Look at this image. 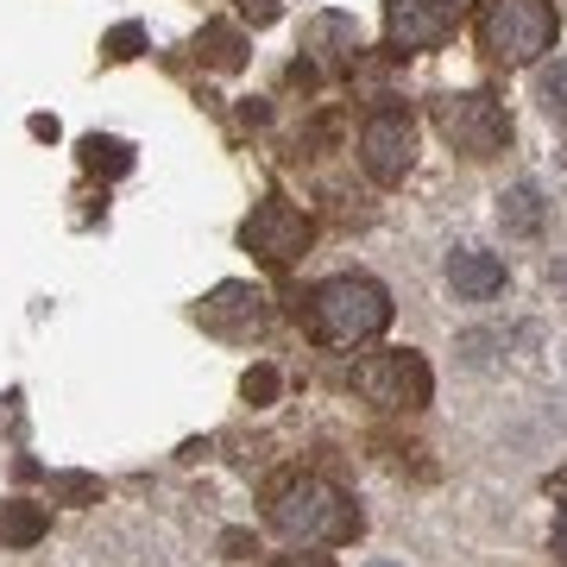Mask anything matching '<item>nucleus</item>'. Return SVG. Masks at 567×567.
<instances>
[{
    "mask_svg": "<svg viewBox=\"0 0 567 567\" xmlns=\"http://www.w3.org/2000/svg\"><path fill=\"white\" fill-rule=\"evenodd\" d=\"M548 548H555V555H561V567H567V511L555 517V536H548Z\"/></svg>",
    "mask_w": 567,
    "mask_h": 567,
    "instance_id": "b1692460",
    "label": "nucleus"
},
{
    "mask_svg": "<svg viewBox=\"0 0 567 567\" xmlns=\"http://www.w3.org/2000/svg\"><path fill=\"white\" fill-rule=\"evenodd\" d=\"M461 25L454 0H385V51L391 58H423L442 51Z\"/></svg>",
    "mask_w": 567,
    "mask_h": 567,
    "instance_id": "6e6552de",
    "label": "nucleus"
},
{
    "mask_svg": "<svg viewBox=\"0 0 567 567\" xmlns=\"http://www.w3.org/2000/svg\"><path fill=\"white\" fill-rule=\"evenodd\" d=\"M543 492L555 498V505H567V466H561V473H548V480H543Z\"/></svg>",
    "mask_w": 567,
    "mask_h": 567,
    "instance_id": "5701e85b",
    "label": "nucleus"
},
{
    "mask_svg": "<svg viewBox=\"0 0 567 567\" xmlns=\"http://www.w3.org/2000/svg\"><path fill=\"white\" fill-rule=\"evenodd\" d=\"M379 567H391V561H379Z\"/></svg>",
    "mask_w": 567,
    "mask_h": 567,
    "instance_id": "a878e982",
    "label": "nucleus"
},
{
    "mask_svg": "<svg viewBox=\"0 0 567 567\" xmlns=\"http://www.w3.org/2000/svg\"><path fill=\"white\" fill-rule=\"evenodd\" d=\"M221 548H227V561H246V555H259V548H252V536H246V529H227V536H221Z\"/></svg>",
    "mask_w": 567,
    "mask_h": 567,
    "instance_id": "412c9836",
    "label": "nucleus"
},
{
    "mask_svg": "<svg viewBox=\"0 0 567 567\" xmlns=\"http://www.w3.org/2000/svg\"><path fill=\"white\" fill-rule=\"evenodd\" d=\"M76 158H82V171H89V177H102V183H114V177H126V171H133V145L126 140H114V133H89V140L76 145Z\"/></svg>",
    "mask_w": 567,
    "mask_h": 567,
    "instance_id": "4468645a",
    "label": "nucleus"
},
{
    "mask_svg": "<svg viewBox=\"0 0 567 567\" xmlns=\"http://www.w3.org/2000/svg\"><path fill=\"white\" fill-rule=\"evenodd\" d=\"M246 20H252V25H271V20H278V0H246Z\"/></svg>",
    "mask_w": 567,
    "mask_h": 567,
    "instance_id": "4be33fe9",
    "label": "nucleus"
},
{
    "mask_svg": "<svg viewBox=\"0 0 567 567\" xmlns=\"http://www.w3.org/2000/svg\"><path fill=\"white\" fill-rule=\"evenodd\" d=\"M447 284H454L461 303H492L505 290V259L480 252V246H461V252H447Z\"/></svg>",
    "mask_w": 567,
    "mask_h": 567,
    "instance_id": "9b49d317",
    "label": "nucleus"
},
{
    "mask_svg": "<svg viewBox=\"0 0 567 567\" xmlns=\"http://www.w3.org/2000/svg\"><path fill=\"white\" fill-rule=\"evenodd\" d=\"M265 517H271V529H278L290 548H341V543H353V536L365 529L360 505H353L334 480L303 473V466H290V473L271 480V492H265Z\"/></svg>",
    "mask_w": 567,
    "mask_h": 567,
    "instance_id": "f257e3e1",
    "label": "nucleus"
},
{
    "mask_svg": "<svg viewBox=\"0 0 567 567\" xmlns=\"http://www.w3.org/2000/svg\"><path fill=\"white\" fill-rule=\"evenodd\" d=\"M44 529H51V511L32 505V498H7L0 505V543L7 548H39Z\"/></svg>",
    "mask_w": 567,
    "mask_h": 567,
    "instance_id": "2eb2a0df",
    "label": "nucleus"
},
{
    "mask_svg": "<svg viewBox=\"0 0 567 567\" xmlns=\"http://www.w3.org/2000/svg\"><path fill=\"white\" fill-rule=\"evenodd\" d=\"M429 121H435V133H442L461 158H498L511 145V114L498 95H486V89H447V95H435L429 102Z\"/></svg>",
    "mask_w": 567,
    "mask_h": 567,
    "instance_id": "20e7f679",
    "label": "nucleus"
},
{
    "mask_svg": "<svg viewBox=\"0 0 567 567\" xmlns=\"http://www.w3.org/2000/svg\"><path fill=\"white\" fill-rule=\"evenodd\" d=\"M271 567H334L328 555H316V548H290V555H278Z\"/></svg>",
    "mask_w": 567,
    "mask_h": 567,
    "instance_id": "aec40b11",
    "label": "nucleus"
},
{
    "mask_svg": "<svg viewBox=\"0 0 567 567\" xmlns=\"http://www.w3.org/2000/svg\"><path fill=\"white\" fill-rule=\"evenodd\" d=\"M309 240H316V221H309L297 203H284V196H265V203L240 221V246L259 265H278V271L303 259Z\"/></svg>",
    "mask_w": 567,
    "mask_h": 567,
    "instance_id": "0eeeda50",
    "label": "nucleus"
},
{
    "mask_svg": "<svg viewBox=\"0 0 567 567\" xmlns=\"http://www.w3.org/2000/svg\"><path fill=\"white\" fill-rule=\"evenodd\" d=\"M297 322L316 347H365L391 328V290L365 271H341L322 278L309 297H297Z\"/></svg>",
    "mask_w": 567,
    "mask_h": 567,
    "instance_id": "f03ea898",
    "label": "nucleus"
},
{
    "mask_svg": "<svg viewBox=\"0 0 567 567\" xmlns=\"http://www.w3.org/2000/svg\"><path fill=\"white\" fill-rule=\"evenodd\" d=\"M473 39L498 70H529L555 51L561 13H555V0H480L473 7Z\"/></svg>",
    "mask_w": 567,
    "mask_h": 567,
    "instance_id": "7ed1b4c3",
    "label": "nucleus"
},
{
    "mask_svg": "<svg viewBox=\"0 0 567 567\" xmlns=\"http://www.w3.org/2000/svg\"><path fill=\"white\" fill-rule=\"evenodd\" d=\"M536 102H543V114L555 126H567V58H555V63L536 70Z\"/></svg>",
    "mask_w": 567,
    "mask_h": 567,
    "instance_id": "dca6fc26",
    "label": "nucleus"
},
{
    "mask_svg": "<svg viewBox=\"0 0 567 567\" xmlns=\"http://www.w3.org/2000/svg\"><path fill=\"white\" fill-rule=\"evenodd\" d=\"M548 221V203L536 183H511L505 196H498V227H505L511 240H536Z\"/></svg>",
    "mask_w": 567,
    "mask_h": 567,
    "instance_id": "ddd939ff",
    "label": "nucleus"
},
{
    "mask_svg": "<svg viewBox=\"0 0 567 567\" xmlns=\"http://www.w3.org/2000/svg\"><path fill=\"white\" fill-rule=\"evenodd\" d=\"M32 140H58V121L51 114H32Z\"/></svg>",
    "mask_w": 567,
    "mask_h": 567,
    "instance_id": "393cba45",
    "label": "nucleus"
},
{
    "mask_svg": "<svg viewBox=\"0 0 567 567\" xmlns=\"http://www.w3.org/2000/svg\"><path fill=\"white\" fill-rule=\"evenodd\" d=\"M196 322L208 334H221V341H252L265 328V290H252V284H215L196 303Z\"/></svg>",
    "mask_w": 567,
    "mask_h": 567,
    "instance_id": "9d476101",
    "label": "nucleus"
},
{
    "mask_svg": "<svg viewBox=\"0 0 567 567\" xmlns=\"http://www.w3.org/2000/svg\"><path fill=\"white\" fill-rule=\"evenodd\" d=\"M140 51H145V25H140V20H121V25L102 39V63H133Z\"/></svg>",
    "mask_w": 567,
    "mask_h": 567,
    "instance_id": "a211bd4d",
    "label": "nucleus"
},
{
    "mask_svg": "<svg viewBox=\"0 0 567 567\" xmlns=\"http://www.w3.org/2000/svg\"><path fill=\"white\" fill-rule=\"evenodd\" d=\"M353 63H360V25H353V13H316V20L303 25V58H297L290 76L297 82L347 76Z\"/></svg>",
    "mask_w": 567,
    "mask_h": 567,
    "instance_id": "1a4fd4ad",
    "label": "nucleus"
},
{
    "mask_svg": "<svg viewBox=\"0 0 567 567\" xmlns=\"http://www.w3.org/2000/svg\"><path fill=\"white\" fill-rule=\"evenodd\" d=\"M410 164H416V114L398 102L372 107L360 126V171L379 189H398V183L410 177Z\"/></svg>",
    "mask_w": 567,
    "mask_h": 567,
    "instance_id": "423d86ee",
    "label": "nucleus"
},
{
    "mask_svg": "<svg viewBox=\"0 0 567 567\" xmlns=\"http://www.w3.org/2000/svg\"><path fill=\"white\" fill-rule=\"evenodd\" d=\"M102 473H51V505H102Z\"/></svg>",
    "mask_w": 567,
    "mask_h": 567,
    "instance_id": "f3484780",
    "label": "nucleus"
},
{
    "mask_svg": "<svg viewBox=\"0 0 567 567\" xmlns=\"http://www.w3.org/2000/svg\"><path fill=\"white\" fill-rule=\"evenodd\" d=\"M278 385H284V379H278V365H246V379H240V398H246V404H252V410H265V404H278Z\"/></svg>",
    "mask_w": 567,
    "mask_h": 567,
    "instance_id": "6ab92c4d",
    "label": "nucleus"
},
{
    "mask_svg": "<svg viewBox=\"0 0 567 567\" xmlns=\"http://www.w3.org/2000/svg\"><path fill=\"white\" fill-rule=\"evenodd\" d=\"M246 32L234 20H208L203 32H196V63L203 70H215V76H234V70H246Z\"/></svg>",
    "mask_w": 567,
    "mask_h": 567,
    "instance_id": "f8f14e48",
    "label": "nucleus"
},
{
    "mask_svg": "<svg viewBox=\"0 0 567 567\" xmlns=\"http://www.w3.org/2000/svg\"><path fill=\"white\" fill-rule=\"evenodd\" d=\"M353 391L379 410H429L435 404V372L416 347H385L353 365Z\"/></svg>",
    "mask_w": 567,
    "mask_h": 567,
    "instance_id": "39448f33",
    "label": "nucleus"
}]
</instances>
